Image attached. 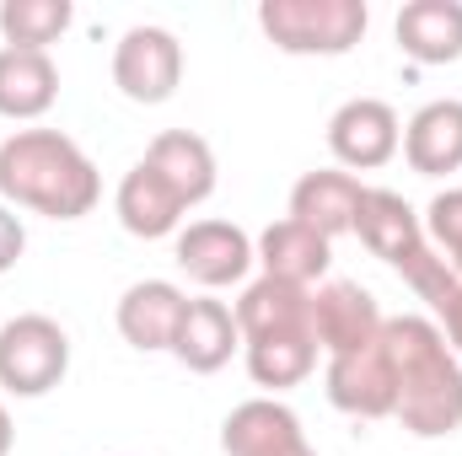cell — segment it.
Wrapping results in <instances>:
<instances>
[{
	"instance_id": "obj_1",
	"label": "cell",
	"mask_w": 462,
	"mask_h": 456,
	"mask_svg": "<svg viewBox=\"0 0 462 456\" xmlns=\"http://www.w3.org/2000/svg\"><path fill=\"white\" fill-rule=\"evenodd\" d=\"M103 199L97 161L65 129H16L0 140V205L49 221H81Z\"/></svg>"
},
{
	"instance_id": "obj_2",
	"label": "cell",
	"mask_w": 462,
	"mask_h": 456,
	"mask_svg": "<svg viewBox=\"0 0 462 456\" xmlns=\"http://www.w3.org/2000/svg\"><path fill=\"white\" fill-rule=\"evenodd\" d=\"M382 349L393 360V387H398V408L393 419L420 435V441H441L462 430V360L452 354L447 333L420 317H387L382 323Z\"/></svg>"
},
{
	"instance_id": "obj_3",
	"label": "cell",
	"mask_w": 462,
	"mask_h": 456,
	"mask_svg": "<svg viewBox=\"0 0 462 456\" xmlns=\"http://www.w3.org/2000/svg\"><path fill=\"white\" fill-rule=\"evenodd\" d=\"M258 27H263V38L280 54L339 59L365 38L371 11H365V0H263L258 5Z\"/></svg>"
},
{
	"instance_id": "obj_4",
	"label": "cell",
	"mask_w": 462,
	"mask_h": 456,
	"mask_svg": "<svg viewBox=\"0 0 462 456\" xmlns=\"http://www.w3.org/2000/svg\"><path fill=\"white\" fill-rule=\"evenodd\" d=\"M70 370V333L43 317L22 312L0 328V392L5 397H43Z\"/></svg>"
},
{
	"instance_id": "obj_5",
	"label": "cell",
	"mask_w": 462,
	"mask_h": 456,
	"mask_svg": "<svg viewBox=\"0 0 462 456\" xmlns=\"http://www.w3.org/2000/svg\"><path fill=\"white\" fill-rule=\"evenodd\" d=\"M355 236L371 247V258H382L387 269H398L409 285L441 258L425 236V221L414 215V205L393 188H365L360 210H355Z\"/></svg>"
},
{
	"instance_id": "obj_6",
	"label": "cell",
	"mask_w": 462,
	"mask_h": 456,
	"mask_svg": "<svg viewBox=\"0 0 462 456\" xmlns=\"http://www.w3.org/2000/svg\"><path fill=\"white\" fill-rule=\"evenodd\" d=\"M178 81H183V43H178V32H167L156 22H140L114 43V87L129 103L156 108V103H167L178 92Z\"/></svg>"
},
{
	"instance_id": "obj_7",
	"label": "cell",
	"mask_w": 462,
	"mask_h": 456,
	"mask_svg": "<svg viewBox=\"0 0 462 456\" xmlns=\"http://www.w3.org/2000/svg\"><path fill=\"white\" fill-rule=\"evenodd\" d=\"M328 150L345 172H376L403 150V123L382 97H349L328 118Z\"/></svg>"
},
{
	"instance_id": "obj_8",
	"label": "cell",
	"mask_w": 462,
	"mask_h": 456,
	"mask_svg": "<svg viewBox=\"0 0 462 456\" xmlns=\"http://www.w3.org/2000/svg\"><path fill=\"white\" fill-rule=\"evenodd\" d=\"M172 258H178V269H183L194 285H205V290L242 285L247 269L258 263L253 236L242 226H231V221H189V226L178 231V242H172Z\"/></svg>"
},
{
	"instance_id": "obj_9",
	"label": "cell",
	"mask_w": 462,
	"mask_h": 456,
	"mask_svg": "<svg viewBox=\"0 0 462 456\" xmlns=\"http://www.w3.org/2000/svg\"><path fill=\"white\" fill-rule=\"evenodd\" d=\"M382 306L365 285L355 279H323L312 290V339L318 349L334 360V354H355V349H371L382 339Z\"/></svg>"
},
{
	"instance_id": "obj_10",
	"label": "cell",
	"mask_w": 462,
	"mask_h": 456,
	"mask_svg": "<svg viewBox=\"0 0 462 456\" xmlns=\"http://www.w3.org/2000/svg\"><path fill=\"white\" fill-rule=\"evenodd\" d=\"M323 387H328V403L339 414H355V419H393V408H398L393 360H387L382 339L371 349H355V354H334Z\"/></svg>"
},
{
	"instance_id": "obj_11",
	"label": "cell",
	"mask_w": 462,
	"mask_h": 456,
	"mask_svg": "<svg viewBox=\"0 0 462 456\" xmlns=\"http://www.w3.org/2000/svg\"><path fill=\"white\" fill-rule=\"evenodd\" d=\"M221 451L226 456H318L301 419L280 397H247L236 403L221 424Z\"/></svg>"
},
{
	"instance_id": "obj_12",
	"label": "cell",
	"mask_w": 462,
	"mask_h": 456,
	"mask_svg": "<svg viewBox=\"0 0 462 456\" xmlns=\"http://www.w3.org/2000/svg\"><path fill=\"white\" fill-rule=\"evenodd\" d=\"M114 210H118V226L129 231V236H140V242L178 236L183 215H189V205L172 194V183L151 161H134L124 172V183H118V194H114Z\"/></svg>"
},
{
	"instance_id": "obj_13",
	"label": "cell",
	"mask_w": 462,
	"mask_h": 456,
	"mask_svg": "<svg viewBox=\"0 0 462 456\" xmlns=\"http://www.w3.org/2000/svg\"><path fill=\"white\" fill-rule=\"evenodd\" d=\"M242 349V328H236V312L226 301H210V296H194L183 306V323H178V339H172V360L189 365L194 376H210L221 370L231 354Z\"/></svg>"
},
{
	"instance_id": "obj_14",
	"label": "cell",
	"mask_w": 462,
	"mask_h": 456,
	"mask_svg": "<svg viewBox=\"0 0 462 456\" xmlns=\"http://www.w3.org/2000/svg\"><path fill=\"white\" fill-rule=\"evenodd\" d=\"M360 194L365 183L345 172V167H318V172H301L296 188H291V221L312 226L318 236H345L355 231V210H360Z\"/></svg>"
},
{
	"instance_id": "obj_15",
	"label": "cell",
	"mask_w": 462,
	"mask_h": 456,
	"mask_svg": "<svg viewBox=\"0 0 462 456\" xmlns=\"http://www.w3.org/2000/svg\"><path fill=\"white\" fill-rule=\"evenodd\" d=\"M183 306H189V296L172 279H140L118 296V333H124V343H134L145 354H162L178 339Z\"/></svg>"
},
{
	"instance_id": "obj_16",
	"label": "cell",
	"mask_w": 462,
	"mask_h": 456,
	"mask_svg": "<svg viewBox=\"0 0 462 456\" xmlns=\"http://www.w3.org/2000/svg\"><path fill=\"white\" fill-rule=\"evenodd\" d=\"M403 161L420 178L462 172V97H436L403 123Z\"/></svg>"
},
{
	"instance_id": "obj_17",
	"label": "cell",
	"mask_w": 462,
	"mask_h": 456,
	"mask_svg": "<svg viewBox=\"0 0 462 456\" xmlns=\"http://www.w3.org/2000/svg\"><path fill=\"white\" fill-rule=\"evenodd\" d=\"M253 252H258V263H263V274H269V279L307 285V290H312V285L328 274V263H334V242H328V236H318L312 226H301V221H291V215L258 231Z\"/></svg>"
},
{
	"instance_id": "obj_18",
	"label": "cell",
	"mask_w": 462,
	"mask_h": 456,
	"mask_svg": "<svg viewBox=\"0 0 462 456\" xmlns=\"http://www.w3.org/2000/svg\"><path fill=\"white\" fill-rule=\"evenodd\" d=\"M398 49L414 65H457L462 59V0H409L398 11Z\"/></svg>"
},
{
	"instance_id": "obj_19",
	"label": "cell",
	"mask_w": 462,
	"mask_h": 456,
	"mask_svg": "<svg viewBox=\"0 0 462 456\" xmlns=\"http://www.w3.org/2000/svg\"><path fill=\"white\" fill-rule=\"evenodd\" d=\"M140 161H151V167L172 183V194H178L189 210L216 194V150H210V140L194 134V129H167V134H156Z\"/></svg>"
},
{
	"instance_id": "obj_20",
	"label": "cell",
	"mask_w": 462,
	"mask_h": 456,
	"mask_svg": "<svg viewBox=\"0 0 462 456\" xmlns=\"http://www.w3.org/2000/svg\"><path fill=\"white\" fill-rule=\"evenodd\" d=\"M231 312H236L242 343L269 339V333H296V328H312V290H307V285H285V279L258 274V279L242 290V301H236Z\"/></svg>"
},
{
	"instance_id": "obj_21",
	"label": "cell",
	"mask_w": 462,
	"mask_h": 456,
	"mask_svg": "<svg viewBox=\"0 0 462 456\" xmlns=\"http://www.w3.org/2000/svg\"><path fill=\"white\" fill-rule=\"evenodd\" d=\"M60 97V70L43 49H0V118H43Z\"/></svg>"
},
{
	"instance_id": "obj_22",
	"label": "cell",
	"mask_w": 462,
	"mask_h": 456,
	"mask_svg": "<svg viewBox=\"0 0 462 456\" xmlns=\"http://www.w3.org/2000/svg\"><path fill=\"white\" fill-rule=\"evenodd\" d=\"M242 360H247V376H253L258 387L285 392V387H301V381L318 370V339H312V328L247 339L242 343Z\"/></svg>"
},
{
	"instance_id": "obj_23",
	"label": "cell",
	"mask_w": 462,
	"mask_h": 456,
	"mask_svg": "<svg viewBox=\"0 0 462 456\" xmlns=\"http://www.w3.org/2000/svg\"><path fill=\"white\" fill-rule=\"evenodd\" d=\"M76 22L70 0H0V38L5 49H43L54 38H65V27Z\"/></svg>"
},
{
	"instance_id": "obj_24",
	"label": "cell",
	"mask_w": 462,
	"mask_h": 456,
	"mask_svg": "<svg viewBox=\"0 0 462 456\" xmlns=\"http://www.w3.org/2000/svg\"><path fill=\"white\" fill-rule=\"evenodd\" d=\"M425 236L447 258V269L462 279V188H441L425 210Z\"/></svg>"
},
{
	"instance_id": "obj_25",
	"label": "cell",
	"mask_w": 462,
	"mask_h": 456,
	"mask_svg": "<svg viewBox=\"0 0 462 456\" xmlns=\"http://www.w3.org/2000/svg\"><path fill=\"white\" fill-rule=\"evenodd\" d=\"M22 247H27V226H22V215H16L11 205H0V274L16 269Z\"/></svg>"
},
{
	"instance_id": "obj_26",
	"label": "cell",
	"mask_w": 462,
	"mask_h": 456,
	"mask_svg": "<svg viewBox=\"0 0 462 456\" xmlns=\"http://www.w3.org/2000/svg\"><path fill=\"white\" fill-rule=\"evenodd\" d=\"M436 328L447 333V343H452V354L462 360V279H457V290L436 306Z\"/></svg>"
},
{
	"instance_id": "obj_27",
	"label": "cell",
	"mask_w": 462,
	"mask_h": 456,
	"mask_svg": "<svg viewBox=\"0 0 462 456\" xmlns=\"http://www.w3.org/2000/svg\"><path fill=\"white\" fill-rule=\"evenodd\" d=\"M11 441H16V430H11V414H5V397H0V456H11Z\"/></svg>"
}]
</instances>
